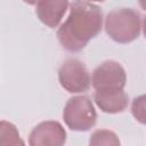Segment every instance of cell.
<instances>
[{"mask_svg":"<svg viewBox=\"0 0 146 146\" xmlns=\"http://www.w3.org/2000/svg\"><path fill=\"white\" fill-rule=\"evenodd\" d=\"M63 120L66 127L73 131H89L97 121L92 100L83 95L68 98L63 110Z\"/></svg>","mask_w":146,"mask_h":146,"instance_id":"cell-3","label":"cell"},{"mask_svg":"<svg viewBox=\"0 0 146 146\" xmlns=\"http://www.w3.org/2000/svg\"><path fill=\"white\" fill-rule=\"evenodd\" d=\"M87 1H90V2H94V1H97V2H103L105 0H87Z\"/></svg>","mask_w":146,"mask_h":146,"instance_id":"cell-13","label":"cell"},{"mask_svg":"<svg viewBox=\"0 0 146 146\" xmlns=\"http://www.w3.org/2000/svg\"><path fill=\"white\" fill-rule=\"evenodd\" d=\"M23 2H25V3H27V5H30V6H34V5H36L40 0H22Z\"/></svg>","mask_w":146,"mask_h":146,"instance_id":"cell-12","label":"cell"},{"mask_svg":"<svg viewBox=\"0 0 146 146\" xmlns=\"http://www.w3.org/2000/svg\"><path fill=\"white\" fill-rule=\"evenodd\" d=\"M66 143V130L60 122L48 120L36 124L30 132L31 146H62Z\"/></svg>","mask_w":146,"mask_h":146,"instance_id":"cell-6","label":"cell"},{"mask_svg":"<svg viewBox=\"0 0 146 146\" xmlns=\"http://www.w3.org/2000/svg\"><path fill=\"white\" fill-rule=\"evenodd\" d=\"M94 100L98 108L107 114H117L123 111L129 105V96L123 89L108 88L98 89L95 91Z\"/></svg>","mask_w":146,"mask_h":146,"instance_id":"cell-7","label":"cell"},{"mask_svg":"<svg viewBox=\"0 0 146 146\" xmlns=\"http://www.w3.org/2000/svg\"><path fill=\"white\" fill-rule=\"evenodd\" d=\"M89 145L92 146H99V145H110V146H117L120 145V139L117 135L108 129H98L95 130L90 138H89Z\"/></svg>","mask_w":146,"mask_h":146,"instance_id":"cell-10","label":"cell"},{"mask_svg":"<svg viewBox=\"0 0 146 146\" xmlns=\"http://www.w3.org/2000/svg\"><path fill=\"white\" fill-rule=\"evenodd\" d=\"M127 83V73L123 66L116 60H105L92 72L91 86L95 90L117 88L123 89Z\"/></svg>","mask_w":146,"mask_h":146,"instance_id":"cell-5","label":"cell"},{"mask_svg":"<svg viewBox=\"0 0 146 146\" xmlns=\"http://www.w3.org/2000/svg\"><path fill=\"white\" fill-rule=\"evenodd\" d=\"M58 82L70 94H83L91 86V76L83 62L68 58L58 68Z\"/></svg>","mask_w":146,"mask_h":146,"instance_id":"cell-4","label":"cell"},{"mask_svg":"<svg viewBox=\"0 0 146 146\" xmlns=\"http://www.w3.org/2000/svg\"><path fill=\"white\" fill-rule=\"evenodd\" d=\"M24 140L21 137V133L17 127L6 120L0 121V146L7 145H24Z\"/></svg>","mask_w":146,"mask_h":146,"instance_id":"cell-9","label":"cell"},{"mask_svg":"<svg viewBox=\"0 0 146 146\" xmlns=\"http://www.w3.org/2000/svg\"><path fill=\"white\" fill-rule=\"evenodd\" d=\"M103 11L99 6L87 0H73L70 14L57 30V39L63 49L79 52L103 29Z\"/></svg>","mask_w":146,"mask_h":146,"instance_id":"cell-1","label":"cell"},{"mask_svg":"<svg viewBox=\"0 0 146 146\" xmlns=\"http://www.w3.org/2000/svg\"><path fill=\"white\" fill-rule=\"evenodd\" d=\"M106 34L116 43L127 44L139 38L143 30V17L133 8H115L104 21Z\"/></svg>","mask_w":146,"mask_h":146,"instance_id":"cell-2","label":"cell"},{"mask_svg":"<svg viewBox=\"0 0 146 146\" xmlns=\"http://www.w3.org/2000/svg\"><path fill=\"white\" fill-rule=\"evenodd\" d=\"M145 99V95H140L138 97H135L131 103V114L140 124H145L146 122Z\"/></svg>","mask_w":146,"mask_h":146,"instance_id":"cell-11","label":"cell"},{"mask_svg":"<svg viewBox=\"0 0 146 146\" xmlns=\"http://www.w3.org/2000/svg\"><path fill=\"white\" fill-rule=\"evenodd\" d=\"M68 6V0H40L35 5V14L42 24L55 29L60 24Z\"/></svg>","mask_w":146,"mask_h":146,"instance_id":"cell-8","label":"cell"}]
</instances>
